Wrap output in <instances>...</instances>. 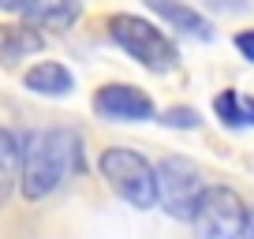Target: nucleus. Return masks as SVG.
Returning <instances> with one entry per match:
<instances>
[{"instance_id": "obj_3", "label": "nucleus", "mask_w": 254, "mask_h": 239, "mask_svg": "<svg viewBox=\"0 0 254 239\" xmlns=\"http://www.w3.org/2000/svg\"><path fill=\"white\" fill-rule=\"evenodd\" d=\"M153 191H157V202L165 206L168 217H176V221H194V209H198V198H202V191H206V183H202V172H198L194 161L165 157L153 168Z\"/></svg>"}, {"instance_id": "obj_8", "label": "nucleus", "mask_w": 254, "mask_h": 239, "mask_svg": "<svg viewBox=\"0 0 254 239\" xmlns=\"http://www.w3.org/2000/svg\"><path fill=\"white\" fill-rule=\"evenodd\" d=\"M23 82H26V90H34V94H41V97H67L75 90L71 71H67L64 64H56V60L34 64L30 71L23 75Z\"/></svg>"}, {"instance_id": "obj_14", "label": "nucleus", "mask_w": 254, "mask_h": 239, "mask_svg": "<svg viewBox=\"0 0 254 239\" xmlns=\"http://www.w3.org/2000/svg\"><path fill=\"white\" fill-rule=\"evenodd\" d=\"M236 49L243 53V60H251V64H254V30H239L236 34Z\"/></svg>"}, {"instance_id": "obj_2", "label": "nucleus", "mask_w": 254, "mask_h": 239, "mask_svg": "<svg viewBox=\"0 0 254 239\" xmlns=\"http://www.w3.org/2000/svg\"><path fill=\"white\" fill-rule=\"evenodd\" d=\"M109 34L131 60H138V64L150 67V71H172V67L180 64L176 45L150 23V19H138V15L120 11V15L109 19Z\"/></svg>"}, {"instance_id": "obj_1", "label": "nucleus", "mask_w": 254, "mask_h": 239, "mask_svg": "<svg viewBox=\"0 0 254 239\" xmlns=\"http://www.w3.org/2000/svg\"><path fill=\"white\" fill-rule=\"evenodd\" d=\"M75 172H86L82 138L71 127L30 131L19 142V183L26 198H45Z\"/></svg>"}, {"instance_id": "obj_16", "label": "nucleus", "mask_w": 254, "mask_h": 239, "mask_svg": "<svg viewBox=\"0 0 254 239\" xmlns=\"http://www.w3.org/2000/svg\"><path fill=\"white\" fill-rule=\"evenodd\" d=\"M247 112H251V120H254V101H247Z\"/></svg>"}, {"instance_id": "obj_5", "label": "nucleus", "mask_w": 254, "mask_h": 239, "mask_svg": "<svg viewBox=\"0 0 254 239\" xmlns=\"http://www.w3.org/2000/svg\"><path fill=\"white\" fill-rule=\"evenodd\" d=\"M198 239H239L247 224V206L232 187H206L194 209Z\"/></svg>"}, {"instance_id": "obj_9", "label": "nucleus", "mask_w": 254, "mask_h": 239, "mask_svg": "<svg viewBox=\"0 0 254 239\" xmlns=\"http://www.w3.org/2000/svg\"><path fill=\"white\" fill-rule=\"evenodd\" d=\"M41 49H45V38H41L34 26L0 23V64H15V60H23V56H30V53H41Z\"/></svg>"}, {"instance_id": "obj_11", "label": "nucleus", "mask_w": 254, "mask_h": 239, "mask_svg": "<svg viewBox=\"0 0 254 239\" xmlns=\"http://www.w3.org/2000/svg\"><path fill=\"white\" fill-rule=\"evenodd\" d=\"M153 11H157L161 19H168L176 30L190 34V38H202V41L213 38V26H209L194 8H183V4H153Z\"/></svg>"}, {"instance_id": "obj_7", "label": "nucleus", "mask_w": 254, "mask_h": 239, "mask_svg": "<svg viewBox=\"0 0 254 239\" xmlns=\"http://www.w3.org/2000/svg\"><path fill=\"white\" fill-rule=\"evenodd\" d=\"M4 8L26 19V26H34V30H67L79 19L75 4H15V0H4Z\"/></svg>"}, {"instance_id": "obj_6", "label": "nucleus", "mask_w": 254, "mask_h": 239, "mask_svg": "<svg viewBox=\"0 0 254 239\" xmlns=\"http://www.w3.org/2000/svg\"><path fill=\"white\" fill-rule=\"evenodd\" d=\"M94 112L105 120H124V123H142V120H153V101L135 86H124V82H112V86H101L94 94Z\"/></svg>"}, {"instance_id": "obj_12", "label": "nucleus", "mask_w": 254, "mask_h": 239, "mask_svg": "<svg viewBox=\"0 0 254 239\" xmlns=\"http://www.w3.org/2000/svg\"><path fill=\"white\" fill-rule=\"evenodd\" d=\"M213 109H217V116H221L228 127H247V123H254L251 112H247V101L236 94V90H224V94L213 101Z\"/></svg>"}, {"instance_id": "obj_4", "label": "nucleus", "mask_w": 254, "mask_h": 239, "mask_svg": "<svg viewBox=\"0 0 254 239\" xmlns=\"http://www.w3.org/2000/svg\"><path fill=\"white\" fill-rule=\"evenodd\" d=\"M101 176L109 179V187L120 194L124 202H131L135 209H150L157 202L153 191V165L135 150H124V146H112L101 153Z\"/></svg>"}, {"instance_id": "obj_10", "label": "nucleus", "mask_w": 254, "mask_h": 239, "mask_svg": "<svg viewBox=\"0 0 254 239\" xmlns=\"http://www.w3.org/2000/svg\"><path fill=\"white\" fill-rule=\"evenodd\" d=\"M19 187V142L11 131L0 127V206L15 194Z\"/></svg>"}, {"instance_id": "obj_13", "label": "nucleus", "mask_w": 254, "mask_h": 239, "mask_svg": "<svg viewBox=\"0 0 254 239\" xmlns=\"http://www.w3.org/2000/svg\"><path fill=\"white\" fill-rule=\"evenodd\" d=\"M165 123H168V127H198V112H190V109H168L165 112Z\"/></svg>"}, {"instance_id": "obj_15", "label": "nucleus", "mask_w": 254, "mask_h": 239, "mask_svg": "<svg viewBox=\"0 0 254 239\" xmlns=\"http://www.w3.org/2000/svg\"><path fill=\"white\" fill-rule=\"evenodd\" d=\"M239 239H254V209H247V224H243V236Z\"/></svg>"}]
</instances>
